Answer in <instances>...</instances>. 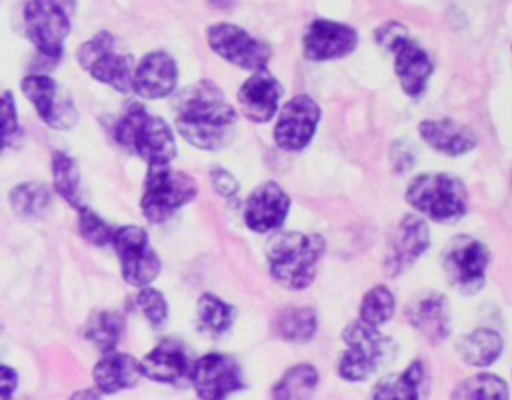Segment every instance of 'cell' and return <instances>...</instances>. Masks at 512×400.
I'll use <instances>...</instances> for the list:
<instances>
[{"label":"cell","instance_id":"6da1fadb","mask_svg":"<svg viewBox=\"0 0 512 400\" xmlns=\"http://www.w3.org/2000/svg\"><path fill=\"white\" fill-rule=\"evenodd\" d=\"M172 110L180 136L200 150H222L236 134L238 114L210 80L188 84L174 94Z\"/></svg>","mask_w":512,"mask_h":400},{"label":"cell","instance_id":"7a4b0ae2","mask_svg":"<svg viewBox=\"0 0 512 400\" xmlns=\"http://www.w3.org/2000/svg\"><path fill=\"white\" fill-rule=\"evenodd\" d=\"M324 248V240L318 234L296 230L274 234L266 242L270 276L286 290L308 288L316 276Z\"/></svg>","mask_w":512,"mask_h":400},{"label":"cell","instance_id":"3957f363","mask_svg":"<svg viewBox=\"0 0 512 400\" xmlns=\"http://www.w3.org/2000/svg\"><path fill=\"white\" fill-rule=\"evenodd\" d=\"M114 140L148 166L170 164L178 154L172 128L142 104H130L126 108L114 124Z\"/></svg>","mask_w":512,"mask_h":400},{"label":"cell","instance_id":"277c9868","mask_svg":"<svg viewBox=\"0 0 512 400\" xmlns=\"http://www.w3.org/2000/svg\"><path fill=\"white\" fill-rule=\"evenodd\" d=\"M342 340L346 352L338 360V374L348 382L368 380L380 366L390 364L398 350L396 342L384 336L378 326L360 318L344 328Z\"/></svg>","mask_w":512,"mask_h":400},{"label":"cell","instance_id":"5b68a950","mask_svg":"<svg viewBox=\"0 0 512 400\" xmlns=\"http://www.w3.org/2000/svg\"><path fill=\"white\" fill-rule=\"evenodd\" d=\"M408 204L434 222H454L468 208V192L462 180L444 172H426L406 188Z\"/></svg>","mask_w":512,"mask_h":400},{"label":"cell","instance_id":"8992f818","mask_svg":"<svg viewBox=\"0 0 512 400\" xmlns=\"http://www.w3.org/2000/svg\"><path fill=\"white\" fill-rule=\"evenodd\" d=\"M78 64L98 82L128 94L134 92V70L136 64L132 54L126 52L116 36L102 30L86 40L76 52Z\"/></svg>","mask_w":512,"mask_h":400},{"label":"cell","instance_id":"52a82bcc","mask_svg":"<svg viewBox=\"0 0 512 400\" xmlns=\"http://www.w3.org/2000/svg\"><path fill=\"white\" fill-rule=\"evenodd\" d=\"M198 194V184L182 170L168 164L148 166L140 208L150 224H162Z\"/></svg>","mask_w":512,"mask_h":400},{"label":"cell","instance_id":"ba28073f","mask_svg":"<svg viewBox=\"0 0 512 400\" xmlns=\"http://www.w3.org/2000/svg\"><path fill=\"white\" fill-rule=\"evenodd\" d=\"M380 46L394 54V72L398 82L410 98H420L432 76V60L428 54L406 34V28L398 22H386L376 30Z\"/></svg>","mask_w":512,"mask_h":400},{"label":"cell","instance_id":"9c48e42d","mask_svg":"<svg viewBox=\"0 0 512 400\" xmlns=\"http://www.w3.org/2000/svg\"><path fill=\"white\" fill-rule=\"evenodd\" d=\"M74 0H28L24 6V32L46 58L62 56L64 40L70 34Z\"/></svg>","mask_w":512,"mask_h":400},{"label":"cell","instance_id":"30bf717a","mask_svg":"<svg viewBox=\"0 0 512 400\" xmlns=\"http://www.w3.org/2000/svg\"><path fill=\"white\" fill-rule=\"evenodd\" d=\"M112 248L120 260V272L126 284L134 288L150 286L160 274V258L156 256L148 234L138 226H120L114 230Z\"/></svg>","mask_w":512,"mask_h":400},{"label":"cell","instance_id":"8fae6325","mask_svg":"<svg viewBox=\"0 0 512 400\" xmlns=\"http://www.w3.org/2000/svg\"><path fill=\"white\" fill-rule=\"evenodd\" d=\"M488 260L490 252L482 242L470 236H456L444 250L442 268L460 294H474L484 286Z\"/></svg>","mask_w":512,"mask_h":400},{"label":"cell","instance_id":"7c38bea8","mask_svg":"<svg viewBox=\"0 0 512 400\" xmlns=\"http://www.w3.org/2000/svg\"><path fill=\"white\" fill-rule=\"evenodd\" d=\"M40 120L52 130H70L78 122V110L70 94L50 76L30 74L20 84Z\"/></svg>","mask_w":512,"mask_h":400},{"label":"cell","instance_id":"4fadbf2b","mask_svg":"<svg viewBox=\"0 0 512 400\" xmlns=\"http://www.w3.org/2000/svg\"><path fill=\"white\" fill-rule=\"evenodd\" d=\"M206 40L220 58L242 68V70H260L266 68L272 52L270 46L256 40L244 28L228 22L212 24L206 32Z\"/></svg>","mask_w":512,"mask_h":400},{"label":"cell","instance_id":"5bb4252c","mask_svg":"<svg viewBox=\"0 0 512 400\" xmlns=\"http://www.w3.org/2000/svg\"><path fill=\"white\" fill-rule=\"evenodd\" d=\"M320 116V106L308 94H298L290 98L282 106L278 122L274 126V142L282 150L290 152L306 148L314 138Z\"/></svg>","mask_w":512,"mask_h":400},{"label":"cell","instance_id":"9a60e30c","mask_svg":"<svg viewBox=\"0 0 512 400\" xmlns=\"http://www.w3.org/2000/svg\"><path fill=\"white\" fill-rule=\"evenodd\" d=\"M190 382L200 398L218 400L244 388V376L238 362L224 354L200 356L190 368Z\"/></svg>","mask_w":512,"mask_h":400},{"label":"cell","instance_id":"2e32d148","mask_svg":"<svg viewBox=\"0 0 512 400\" xmlns=\"http://www.w3.org/2000/svg\"><path fill=\"white\" fill-rule=\"evenodd\" d=\"M430 246V232L420 216L406 214L390 234L384 268L388 276L406 272Z\"/></svg>","mask_w":512,"mask_h":400},{"label":"cell","instance_id":"e0dca14e","mask_svg":"<svg viewBox=\"0 0 512 400\" xmlns=\"http://www.w3.org/2000/svg\"><path fill=\"white\" fill-rule=\"evenodd\" d=\"M290 212V198L284 188L272 180L256 186L244 202V224L256 232L266 234L280 228Z\"/></svg>","mask_w":512,"mask_h":400},{"label":"cell","instance_id":"ac0fdd59","mask_svg":"<svg viewBox=\"0 0 512 400\" xmlns=\"http://www.w3.org/2000/svg\"><path fill=\"white\" fill-rule=\"evenodd\" d=\"M358 46L354 28L334 20H314L302 38V52L310 62L344 58Z\"/></svg>","mask_w":512,"mask_h":400},{"label":"cell","instance_id":"d6986e66","mask_svg":"<svg viewBox=\"0 0 512 400\" xmlns=\"http://www.w3.org/2000/svg\"><path fill=\"white\" fill-rule=\"evenodd\" d=\"M282 96V86L266 68L256 70L238 90L240 112L256 124L272 120L278 110V100Z\"/></svg>","mask_w":512,"mask_h":400},{"label":"cell","instance_id":"ffe728a7","mask_svg":"<svg viewBox=\"0 0 512 400\" xmlns=\"http://www.w3.org/2000/svg\"><path fill=\"white\" fill-rule=\"evenodd\" d=\"M178 66L166 52H148L134 70V94L144 100H160L174 92Z\"/></svg>","mask_w":512,"mask_h":400},{"label":"cell","instance_id":"44dd1931","mask_svg":"<svg viewBox=\"0 0 512 400\" xmlns=\"http://www.w3.org/2000/svg\"><path fill=\"white\" fill-rule=\"evenodd\" d=\"M144 376L142 362L134 356L108 352L92 368V378L100 394H116L126 388H134Z\"/></svg>","mask_w":512,"mask_h":400},{"label":"cell","instance_id":"7402d4cb","mask_svg":"<svg viewBox=\"0 0 512 400\" xmlns=\"http://www.w3.org/2000/svg\"><path fill=\"white\" fill-rule=\"evenodd\" d=\"M190 368L188 352L176 340H162L142 360L144 376L164 384L178 382L186 372H190Z\"/></svg>","mask_w":512,"mask_h":400},{"label":"cell","instance_id":"603a6c76","mask_svg":"<svg viewBox=\"0 0 512 400\" xmlns=\"http://www.w3.org/2000/svg\"><path fill=\"white\" fill-rule=\"evenodd\" d=\"M408 322L432 344L450 334V308L442 294H428L408 308Z\"/></svg>","mask_w":512,"mask_h":400},{"label":"cell","instance_id":"cb8c5ba5","mask_svg":"<svg viewBox=\"0 0 512 400\" xmlns=\"http://www.w3.org/2000/svg\"><path fill=\"white\" fill-rule=\"evenodd\" d=\"M418 130L430 148L446 156H460L476 146V136L466 126L448 118L422 120Z\"/></svg>","mask_w":512,"mask_h":400},{"label":"cell","instance_id":"d4e9b609","mask_svg":"<svg viewBox=\"0 0 512 400\" xmlns=\"http://www.w3.org/2000/svg\"><path fill=\"white\" fill-rule=\"evenodd\" d=\"M460 358L470 366H490L502 352V336L496 330L478 328L464 334L458 344Z\"/></svg>","mask_w":512,"mask_h":400},{"label":"cell","instance_id":"484cf974","mask_svg":"<svg viewBox=\"0 0 512 400\" xmlns=\"http://www.w3.org/2000/svg\"><path fill=\"white\" fill-rule=\"evenodd\" d=\"M424 380V364L414 360L404 372L382 378L372 388V398H420L424 394Z\"/></svg>","mask_w":512,"mask_h":400},{"label":"cell","instance_id":"4316f807","mask_svg":"<svg viewBox=\"0 0 512 400\" xmlns=\"http://www.w3.org/2000/svg\"><path fill=\"white\" fill-rule=\"evenodd\" d=\"M52 182L54 190L76 210H82L86 204L82 202L80 192V170L72 156L62 150L52 154Z\"/></svg>","mask_w":512,"mask_h":400},{"label":"cell","instance_id":"83f0119b","mask_svg":"<svg viewBox=\"0 0 512 400\" xmlns=\"http://www.w3.org/2000/svg\"><path fill=\"white\" fill-rule=\"evenodd\" d=\"M124 330V320L118 312H110V310H102L98 314H94L86 326H84V336L86 340L102 354L114 352L120 334Z\"/></svg>","mask_w":512,"mask_h":400},{"label":"cell","instance_id":"f1b7e54d","mask_svg":"<svg viewBox=\"0 0 512 400\" xmlns=\"http://www.w3.org/2000/svg\"><path fill=\"white\" fill-rule=\"evenodd\" d=\"M316 314L312 308H286L274 320V332L288 342H308L316 332Z\"/></svg>","mask_w":512,"mask_h":400},{"label":"cell","instance_id":"f546056e","mask_svg":"<svg viewBox=\"0 0 512 400\" xmlns=\"http://www.w3.org/2000/svg\"><path fill=\"white\" fill-rule=\"evenodd\" d=\"M318 386V372L312 364H296L274 384V398H310Z\"/></svg>","mask_w":512,"mask_h":400},{"label":"cell","instance_id":"4dcf8cb0","mask_svg":"<svg viewBox=\"0 0 512 400\" xmlns=\"http://www.w3.org/2000/svg\"><path fill=\"white\" fill-rule=\"evenodd\" d=\"M196 312L202 328L212 336H220L228 332V328L234 322V308L214 294H202L198 298Z\"/></svg>","mask_w":512,"mask_h":400},{"label":"cell","instance_id":"1f68e13d","mask_svg":"<svg viewBox=\"0 0 512 400\" xmlns=\"http://www.w3.org/2000/svg\"><path fill=\"white\" fill-rule=\"evenodd\" d=\"M50 202H52L50 192L40 182H24L10 192V204L14 212L20 216H30V218L40 216L48 210Z\"/></svg>","mask_w":512,"mask_h":400},{"label":"cell","instance_id":"d6a6232c","mask_svg":"<svg viewBox=\"0 0 512 400\" xmlns=\"http://www.w3.org/2000/svg\"><path fill=\"white\" fill-rule=\"evenodd\" d=\"M394 314V296L386 286H374L370 288L360 304V320L372 324V326H382L386 324Z\"/></svg>","mask_w":512,"mask_h":400},{"label":"cell","instance_id":"836d02e7","mask_svg":"<svg viewBox=\"0 0 512 400\" xmlns=\"http://www.w3.org/2000/svg\"><path fill=\"white\" fill-rule=\"evenodd\" d=\"M452 396L454 398H506L508 386L498 376L482 372L462 380L454 388Z\"/></svg>","mask_w":512,"mask_h":400},{"label":"cell","instance_id":"e575fe53","mask_svg":"<svg viewBox=\"0 0 512 400\" xmlns=\"http://www.w3.org/2000/svg\"><path fill=\"white\" fill-rule=\"evenodd\" d=\"M136 308L142 312V316L148 320V324L152 328H162L166 324L168 318V304L162 292H158L156 288L144 286L138 290L136 298H134Z\"/></svg>","mask_w":512,"mask_h":400},{"label":"cell","instance_id":"d590c367","mask_svg":"<svg viewBox=\"0 0 512 400\" xmlns=\"http://www.w3.org/2000/svg\"><path fill=\"white\" fill-rule=\"evenodd\" d=\"M78 230L86 242L94 246H106L112 244L116 228L108 226L100 216H96L88 206H84L82 210H78Z\"/></svg>","mask_w":512,"mask_h":400},{"label":"cell","instance_id":"8d00e7d4","mask_svg":"<svg viewBox=\"0 0 512 400\" xmlns=\"http://www.w3.org/2000/svg\"><path fill=\"white\" fill-rule=\"evenodd\" d=\"M20 122H18V114H16V104L10 92H4L2 96V140H4V148H12L20 142Z\"/></svg>","mask_w":512,"mask_h":400},{"label":"cell","instance_id":"74e56055","mask_svg":"<svg viewBox=\"0 0 512 400\" xmlns=\"http://www.w3.org/2000/svg\"><path fill=\"white\" fill-rule=\"evenodd\" d=\"M212 186L224 198H230V196H234L238 192L236 178L228 170H222V168L212 170Z\"/></svg>","mask_w":512,"mask_h":400},{"label":"cell","instance_id":"f35d334b","mask_svg":"<svg viewBox=\"0 0 512 400\" xmlns=\"http://www.w3.org/2000/svg\"><path fill=\"white\" fill-rule=\"evenodd\" d=\"M18 386V374L10 366H0V396L6 400Z\"/></svg>","mask_w":512,"mask_h":400},{"label":"cell","instance_id":"ab89813d","mask_svg":"<svg viewBox=\"0 0 512 400\" xmlns=\"http://www.w3.org/2000/svg\"><path fill=\"white\" fill-rule=\"evenodd\" d=\"M232 2H234V0H210V4L216 6V8H230Z\"/></svg>","mask_w":512,"mask_h":400}]
</instances>
